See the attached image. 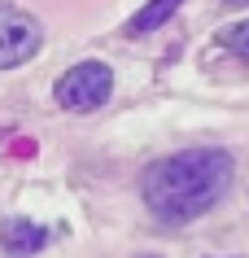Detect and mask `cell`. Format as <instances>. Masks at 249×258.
Segmentation results:
<instances>
[{
    "label": "cell",
    "instance_id": "6da1fadb",
    "mask_svg": "<svg viewBox=\"0 0 249 258\" xmlns=\"http://www.w3.org/2000/svg\"><path fill=\"white\" fill-rule=\"evenodd\" d=\"M236 158L227 149H184L157 162L140 175V197L149 206L153 219L162 223H193L206 210L223 202V192L232 188Z\"/></svg>",
    "mask_w": 249,
    "mask_h": 258
},
{
    "label": "cell",
    "instance_id": "7a4b0ae2",
    "mask_svg": "<svg viewBox=\"0 0 249 258\" xmlns=\"http://www.w3.org/2000/svg\"><path fill=\"white\" fill-rule=\"evenodd\" d=\"M110 96H114V70L105 61H92V57L88 61H74L53 88V101L61 109H70V114H92Z\"/></svg>",
    "mask_w": 249,
    "mask_h": 258
},
{
    "label": "cell",
    "instance_id": "3957f363",
    "mask_svg": "<svg viewBox=\"0 0 249 258\" xmlns=\"http://www.w3.org/2000/svg\"><path fill=\"white\" fill-rule=\"evenodd\" d=\"M40 48H44L40 18L22 5H14V0H0V70L27 66Z\"/></svg>",
    "mask_w": 249,
    "mask_h": 258
},
{
    "label": "cell",
    "instance_id": "277c9868",
    "mask_svg": "<svg viewBox=\"0 0 249 258\" xmlns=\"http://www.w3.org/2000/svg\"><path fill=\"white\" fill-rule=\"evenodd\" d=\"M44 245H48V228H40L35 219H5L0 223V249L5 254H18V258H27V254H40Z\"/></svg>",
    "mask_w": 249,
    "mask_h": 258
},
{
    "label": "cell",
    "instance_id": "5b68a950",
    "mask_svg": "<svg viewBox=\"0 0 249 258\" xmlns=\"http://www.w3.org/2000/svg\"><path fill=\"white\" fill-rule=\"evenodd\" d=\"M184 0H149L144 9H136V18L127 22V35H149V31L166 27L171 18H175V9H180Z\"/></svg>",
    "mask_w": 249,
    "mask_h": 258
},
{
    "label": "cell",
    "instance_id": "8992f818",
    "mask_svg": "<svg viewBox=\"0 0 249 258\" xmlns=\"http://www.w3.org/2000/svg\"><path fill=\"white\" fill-rule=\"evenodd\" d=\"M214 40H219L223 48H232V53L249 57V18H240V22H227V27H223Z\"/></svg>",
    "mask_w": 249,
    "mask_h": 258
},
{
    "label": "cell",
    "instance_id": "52a82bcc",
    "mask_svg": "<svg viewBox=\"0 0 249 258\" xmlns=\"http://www.w3.org/2000/svg\"><path fill=\"white\" fill-rule=\"evenodd\" d=\"M219 5H227V9H245L249 0H219Z\"/></svg>",
    "mask_w": 249,
    "mask_h": 258
},
{
    "label": "cell",
    "instance_id": "ba28073f",
    "mask_svg": "<svg viewBox=\"0 0 249 258\" xmlns=\"http://www.w3.org/2000/svg\"><path fill=\"white\" fill-rule=\"evenodd\" d=\"M136 258H157V254H136Z\"/></svg>",
    "mask_w": 249,
    "mask_h": 258
}]
</instances>
